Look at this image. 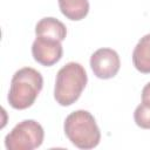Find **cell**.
Here are the masks:
<instances>
[{
  "label": "cell",
  "instance_id": "cell-1",
  "mask_svg": "<svg viewBox=\"0 0 150 150\" xmlns=\"http://www.w3.org/2000/svg\"><path fill=\"white\" fill-rule=\"evenodd\" d=\"M43 86L42 75L34 68L23 67L12 77L8 91V103L12 108L23 110L33 105Z\"/></svg>",
  "mask_w": 150,
  "mask_h": 150
},
{
  "label": "cell",
  "instance_id": "cell-2",
  "mask_svg": "<svg viewBox=\"0 0 150 150\" xmlns=\"http://www.w3.org/2000/svg\"><path fill=\"white\" fill-rule=\"evenodd\" d=\"M88 76L83 66L77 62H68L56 75L54 87V98L63 107L71 105L81 96L86 88Z\"/></svg>",
  "mask_w": 150,
  "mask_h": 150
},
{
  "label": "cell",
  "instance_id": "cell-3",
  "mask_svg": "<svg viewBox=\"0 0 150 150\" xmlns=\"http://www.w3.org/2000/svg\"><path fill=\"white\" fill-rule=\"evenodd\" d=\"M68 139L79 149H93L101 139V132L94 116L87 110H76L69 114L63 124Z\"/></svg>",
  "mask_w": 150,
  "mask_h": 150
},
{
  "label": "cell",
  "instance_id": "cell-4",
  "mask_svg": "<svg viewBox=\"0 0 150 150\" xmlns=\"http://www.w3.org/2000/svg\"><path fill=\"white\" fill-rule=\"evenodd\" d=\"M45 137L43 128L34 120H25L18 123L5 137L8 150H33L39 148Z\"/></svg>",
  "mask_w": 150,
  "mask_h": 150
},
{
  "label": "cell",
  "instance_id": "cell-5",
  "mask_svg": "<svg viewBox=\"0 0 150 150\" xmlns=\"http://www.w3.org/2000/svg\"><path fill=\"white\" fill-rule=\"evenodd\" d=\"M90 67L98 79L108 80L114 77L121 67L118 54L111 48H100L90 57Z\"/></svg>",
  "mask_w": 150,
  "mask_h": 150
},
{
  "label": "cell",
  "instance_id": "cell-6",
  "mask_svg": "<svg viewBox=\"0 0 150 150\" xmlns=\"http://www.w3.org/2000/svg\"><path fill=\"white\" fill-rule=\"evenodd\" d=\"M62 45L59 40L36 36L32 45V55L34 60L45 67H50L59 62L62 57Z\"/></svg>",
  "mask_w": 150,
  "mask_h": 150
},
{
  "label": "cell",
  "instance_id": "cell-7",
  "mask_svg": "<svg viewBox=\"0 0 150 150\" xmlns=\"http://www.w3.org/2000/svg\"><path fill=\"white\" fill-rule=\"evenodd\" d=\"M36 36L49 38L59 41H63L67 35L66 26L55 18H43L35 26Z\"/></svg>",
  "mask_w": 150,
  "mask_h": 150
},
{
  "label": "cell",
  "instance_id": "cell-8",
  "mask_svg": "<svg viewBox=\"0 0 150 150\" xmlns=\"http://www.w3.org/2000/svg\"><path fill=\"white\" fill-rule=\"evenodd\" d=\"M132 62L138 71L150 74V34L144 35L137 42L132 52Z\"/></svg>",
  "mask_w": 150,
  "mask_h": 150
},
{
  "label": "cell",
  "instance_id": "cell-9",
  "mask_svg": "<svg viewBox=\"0 0 150 150\" xmlns=\"http://www.w3.org/2000/svg\"><path fill=\"white\" fill-rule=\"evenodd\" d=\"M61 13L69 20L80 21L89 12L88 0H57Z\"/></svg>",
  "mask_w": 150,
  "mask_h": 150
},
{
  "label": "cell",
  "instance_id": "cell-10",
  "mask_svg": "<svg viewBox=\"0 0 150 150\" xmlns=\"http://www.w3.org/2000/svg\"><path fill=\"white\" fill-rule=\"evenodd\" d=\"M135 123L142 129H150V102L138 104L134 111Z\"/></svg>",
  "mask_w": 150,
  "mask_h": 150
},
{
  "label": "cell",
  "instance_id": "cell-11",
  "mask_svg": "<svg viewBox=\"0 0 150 150\" xmlns=\"http://www.w3.org/2000/svg\"><path fill=\"white\" fill-rule=\"evenodd\" d=\"M142 101L150 102V82L146 83L142 89Z\"/></svg>",
  "mask_w": 150,
  "mask_h": 150
}]
</instances>
